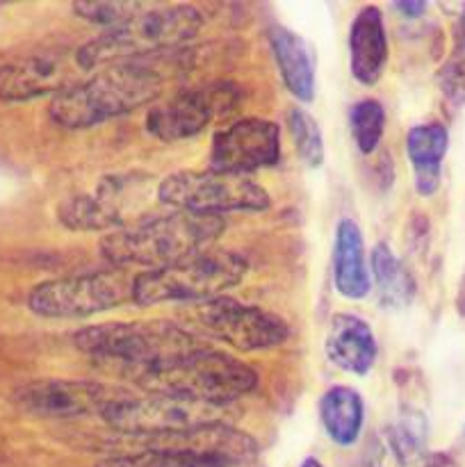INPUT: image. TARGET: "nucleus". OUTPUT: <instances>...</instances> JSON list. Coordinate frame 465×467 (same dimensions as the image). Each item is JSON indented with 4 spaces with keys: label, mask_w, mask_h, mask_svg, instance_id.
Listing matches in <instances>:
<instances>
[{
    "label": "nucleus",
    "mask_w": 465,
    "mask_h": 467,
    "mask_svg": "<svg viewBox=\"0 0 465 467\" xmlns=\"http://www.w3.org/2000/svg\"><path fill=\"white\" fill-rule=\"evenodd\" d=\"M194 67L190 48L112 64L50 100L48 117L67 130H85L162 99V89Z\"/></svg>",
    "instance_id": "obj_1"
},
{
    "label": "nucleus",
    "mask_w": 465,
    "mask_h": 467,
    "mask_svg": "<svg viewBox=\"0 0 465 467\" xmlns=\"http://www.w3.org/2000/svg\"><path fill=\"white\" fill-rule=\"evenodd\" d=\"M223 231V217L171 210L108 233L100 237L98 251L109 267L153 272L208 251Z\"/></svg>",
    "instance_id": "obj_2"
},
{
    "label": "nucleus",
    "mask_w": 465,
    "mask_h": 467,
    "mask_svg": "<svg viewBox=\"0 0 465 467\" xmlns=\"http://www.w3.org/2000/svg\"><path fill=\"white\" fill-rule=\"evenodd\" d=\"M73 345L108 374L128 381L132 374L191 354L208 342L191 336L178 322L137 319L87 327L73 336Z\"/></svg>",
    "instance_id": "obj_3"
},
{
    "label": "nucleus",
    "mask_w": 465,
    "mask_h": 467,
    "mask_svg": "<svg viewBox=\"0 0 465 467\" xmlns=\"http://www.w3.org/2000/svg\"><path fill=\"white\" fill-rule=\"evenodd\" d=\"M258 372L251 365L208 345L128 379L141 395L190 397L222 406H235L258 388Z\"/></svg>",
    "instance_id": "obj_4"
},
{
    "label": "nucleus",
    "mask_w": 465,
    "mask_h": 467,
    "mask_svg": "<svg viewBox=\"0 0 465 467\" xmlns=\"http://www.w3.org/2000/svg\"><path fill=\"white\" fill-rule=\"evenodd\" d=\"M203 26V12L194 5L149 3L128 23L80 44V53L89 71L96 73L128 59L185 48V44L201 35Z\"/></svg>",
    "instance_id": "obj_5"
},
{
    "label": "nucleus",
    "mask_w": 465,
    "mask_h": 467,
    "mask_svg": "<svg viewBox=\"0 0 465 467\" xmlns=\"http://www.w3.org/2000/svg\"><path fill=\"white\" fill-rule=\"evenodd\" d=\"M246 272L249 263L237 251H201L169 267L137 274L132 304L144 308L162 304H201L240 285Z\"/></svg>",
    "instance_id": "obj_6"
},
{
    "label": "nucleus",
    "mask_w": 465,
    "mask_h": 467,
    "mask_svg": "<svg viewBox=\"0 0 465 467\" xmlns=\"http://www.w3.org/2000/svg\"><path fill=\"white\" fill-rule=\"evenodd\" d=\"M235 406L210 404L176 395H126L109 406L100 420L126 438L169 436L217 424H232L240 418Z\"/></svg>",
    "instance_id": "obj_7"
},
{
    "label": "nucleus",
    "mask_w": 465,
    "mask_h": 467,
    "mask_svg": "<svg viewBox=\"0 0 465 467\" xmlns=\"http://www.w3.org/2000/svg\"><path fill=\"white\" fill-rule=\"evenodd\" d=\"M181 322L191 336L222 342L237 351L274 349L290 337V327L278 315L231 296L185 306Z\"/></svg>",
    "instance_id": "obj_8"
},
{
    "label": "nucleus",
    "mask_w": 465,
    "mask_h": 467,
    "mask_svg": "<svg viewBox=\"0 0 465 467\" xmlns=\"http://www.w3.org/2000/svg\"><path fill=\"white\" fill-rule=\"evenodd\" d=\"M158 203L178 213L222 217L226 213H263L272 196L251 176L222 171H176L158 182Z\"/></svg>",
    "instance_id": "obj_9"
},
{
    "label": "nucleus",
    "mask_w": 465,
    "mask_h": 467,
    "mask_svg": "<svg viewBox=\"0 0 465 467\" xmlns=\"http://www.w3.org/2000/svg\"><path fill=\"white\" fill-rule=\"evenodd\" d=\"M137 274L128 269H98L39 283L27 295V308L46 319H82L108 313L132 301Z\"/></svg>",
    "instance_id": "obj_10"
},
{
    "label": "nucleus",
    "mask_w": 465,
    "mask_h": 467,
    "mask_svg": "<svg viewBox=\"0 0 465 467\" xmlns=\"http://www.w3.org/2000/svg\"><path fill=\"white\" fill-rule=\"evenodd\" d=\"M94 76L85 64L80 46H55L26 57L0 64V99L26 103L50 96V100Z\"/></svg>",
    "instance_id": "obj_11"
},
{
    "label": "nucleus",
    "mask_w": 465,
    "mask_h": 467,
    "mask_svg": "<svg viewBox=\"0 0 465 467\" xmlns=\"http://www.w3.org/2000/svg\"><path fill=\"white\" fill-rule=\"evenodd\" d=\"M242 91L232 82H208L191 89L173 91L150 105L146 130L160 141H182L203 132L214 119L240 105Z\"/></svg>",
    "instance_id": "obj_12"
},
{
    "label": "nucleus",
    "mask_w": 465,
    "mask_h": 467,
    "mask_svg": "<svg viewBox=\"0 0 465 467\" xmlns=\"http://www.w3.org/2000/svg\"><path fill=\"white\" fill-rule=\"evenodd\" d=\"M130 395L121 388L105 386L82 379H44L30 381L18 388L14 400L23 410L39 418H85V415H103L119 400Z\"/></svg>",
    "instance_id": "obj_13"
},
{
    "label": "nucleus",
    "mask_w": 465,
    "mask_h": 467,
    "mask_svg": "<svg viewBox=\"0 0 465 467\" xmlns=\"http://www.w3.org/2000/svg\"><path fill=\"white\" fill-rule=\"evenodd\" d=\"M281 160V130L267 119H237L214 132L208 162L212 171L249 176Z\"/></svg>",
    "instance_id": "obj_14"
},
{
    "label": "nucleus",
    "mask_w": 465,
    "mask_h": 467,
    "mask_svg": "<svg viewBox=\"0 0 465 467\" xmlns=\"http://www.w3.org/2000/svg\"><path fill=\"white\" fill-rule=\"evenodd\" d=\"M388 64V30L377 5H365L349 27V67L360 85H377Z\"/></svg>",
    "instance_id": "obj_15"
},
{
    "label": "nucleus",
    "mask_w": 465,
    "mask_h": 467,
    "mask_svg": "<svg viewBox=\"0 0 465 467\" xmlns=\"http://www.w3.org/2000/svg\"><path fill=\"white\" fill-rule=\"evenodd\" d=\"M57 219L68 231L103 233V235L130 226L126 203L105 181L94 194H76L62 201L57 208Z\"/></svg>",
    "instance_id": "obj_16"
},
{
    "label": "nucleus",
    "mask_w": 465,
    "mask_h": 467,
    "mask_svg": "<svg viewBox=\"0 0 465 467\" xmlns=\"http://www.w3.org/2000/svg\"><path fill=\"white\" fill-rule=\"evenodd\" d=\"M328 360L342 372L365 377L374 368L378 356L377 337L372 327L356 315L340 313L328 324V336L324 342Z\"/></svg>",
    "instance_id": "obj_17"
},
{
    "label": "nucleus",
    "mask_w": 465,
    "mask_h": 467,
    "mask_svg": "<svg viewBox=\"0 0 465 467\" xmlns=\"http://www.w3.org/2000/svg\"><path fill=\"white\" fill-rule=\"evenodd\" d=\"M333 285H336L337 295L349 301L365 299L369 290H372L363 231L349 217L340 219L336 226V240H333Z\"/></svg>",
    "instance_id": "obj_18"
},
{
    "label": "nucleus",
    "mask_w": 465,
    "mask_h": 467,
    "mask_svg": "<svg viewBox=\"0 0 465 467\" xmlns=\"http://www.w3.org/2000/svg\"><path fill=\"white\" fill-rule=\"evenodd\" d=\"M269 46L276 59L278 73L283 85L287 87L294 99L301 103H310L315 99V55L301 35L283 26H274L269 30Z\"/></svg>",
    "instance_id": "obj_19"
},
{
    "label": "nucleus",
    "mask_w": 465,
    "mask_h": 467,
    "mask_svg": "<svg viewBox=\"0 0 465 467\" xmlns=\"http://www.w3.org/2000/svg\"><path fill=\"white\" fill-rule=\"evenodd\" d=\"M450 146V132L442 123H419L406 135V155L415 173V190L422 196L436 194L440 187L442 158Z\"/></svg>",
    "instance_id": "obj_20"
},
{
    "label": "nucleus",
    "mask_w": 465,
    "mask_h": 467,
    "mask_svg": "<svg viewBox=\"0 0 465 467\" xmlns=\"http://www.w3.org/2000/svg\"><path fill=\"white\" fill-rule=\"evenodd\" d=\"M369 278L377 290V301L388 310H401L410 306L418 292L410 269L401 263L390 244L378 242L369 254Z\"/></svg>",
    "instance_id": "obj_21"
},
{
    "label": "nucleus",
    "mask_w": 465,
    "mask_h": 467,
    "mask_svg": "<svg viewBox=\"0 0 465 467\" xmlns=\"http://www.w3.org/2000/svg\"><path fill=\"white\" fill-rule=\"evenodd\" d=\"M319 420L336 445L351 447L358 442L365 422V401L349 386H333L319 400Z\"/></svg>",
    "instance_id": "obj_22"
},
{
    "label": "nucleus",
    "mask_w": 465,
    "mask_h": 467,
    "mask_svg": "<svg viewBox=\"0 0 465 467\" xmlns=\"http://www.w3.org/2000/svg\"><path fill=\"white\" fill-rule=\"evenodd\" d=\"M96 467H232L226 459L212 454H199L190 450L171 447H135L109 459H103Z\"/></svg>",
    "instance_id": "obj_23"
},
{
    "label": "nucleus",
    "mask_w": 465,
    "mask_h": 467,
    "mask_svg": "<svg viewBox=\"0 0 465 467\" xmlns=\"http://www.w3.org/2000/svg\"><path fill=\"white\" fill-rule=\"evenodd\" d=\"M429 422L422 410L401 409L386 429V445L399 465L419 463L427 456Z\"/></svg>",
    "instance_id": "obj_24"
},
{
    "label": "nucleus",
    "mask_w": 465,
    "mask_h": 467,
    "mask_svg": "<svg viewBox=\"0 0 465 467\" xmlns=\"http://www.w3.org/2000/svg\"><path fill=\"white\" fill-rule=\"evenodd\" d=\"M349 128L356 149L363 155L374 153L386 130V109L374 99L358 100L349 109Z\"/></svg>",
    "instance_id": "obj_25"
},
{
    "label": "nucleus",
    "mask_w": 465,
    "mask_h": 467,
    "mask_svg": "<svg viewBox=\"0 0 465 467\" xmlns=\"http://www.w3.org/2000/svg\"><path fill=\"white\" fill-rule=\"evenodd\" d=\"M287 130H290L292 144L299 153L301 162L308 164L310 169H317L324 164V137L319 130L317 121L308 109L290 108L287 112Z\"/></svg>",
    "instance_id": "obj_26"
},
{
    "label": "nucleus",
    "mask_w": 465,
    "mask_h": 467,
    "mask_svg": "<svg viewBox=\"0 0 465 467\" xmlns=\"http://www.w3.org/2000/svg\"><path fill=\"white\" fill-rule=\"evenodd\" d=\"M144 0H105V3H76L73 5V12L82 18V21L91 23V26L105 27V30H114V27L123 26V23L130 21L132 16L146 9Z\"/></svg>",
    "instance_id": "obj_27"
},
{
    "label": "nucleus",
    "mask_w": 465,
    "mask_h": 467,
    "mask_svg": "<svg viewBox=\"0 0 465 467\" xmlns=\"http://www.w3.org/2000/svg\"><path fill=\"white\" fill-rule=\"evenodd\" d=\"M438 85L447 100L454 105H465V55L456 53L442 64L438 71Z\"/></svg>",
    "instance_id": "obj_28"
},
{
    "label": "nucleus",
    "mask_w": 465,
    "mask_h": 467,
    "mask_svg": "<svg viewBox=\"0 0 465 467\" xmlns=\"http://www.w3.org/2000/svg\"><path fill=\"white\" fill-rule=\"evenodd\" d=\"M395 9L404 14L406 18H418L427 12V3H422V0H401V3H395Z\"/></svg>",
    "instance_id": "obj_29"
},
{
    "label": "nucleus",
    "mask_w": 465,
    "mask_h": 467,
    "mask_svg": "<svg viewBox=\"0 0 465 467\" xmlns=\"http://www.w3.org/2000/svg\"><path fill=\"white\" fill-rule=\"evenodd\" d=\"M419 465L422 467H459L450 454H440V451H438V454H427L422 461H419Z\"/></svg>",
    "instance_id": "obj_30"
},
{
    "label": "nucleus",
    "mask_w": 465,
    "mask_h": 467,
    "mask_svg": "<svg viewBox=\"0 0 465 467\" xmlns=\"http://www.w3.org/2000/svg\"><path fill=\"white\" fill-rule=\"evenodd\" d=\"M456 308H459V313L465 317V274H463V278H460V283H459V295H456Z\"/></svg>",
    "instance_id": "obj_31"
},
{
    "label": "nucleus",
    "mask_w": 465,
    "mask_h": 467,
    "mask_svg": "<svg viewBox=\"0 0 465 467\" xmlns=\"http://www.w3.org/2000/svg\"><path fill=\"white\" fill-rule=\"evenodd\" d=\"M356 467H383V463L381 459H378V454H367L358 461V465Z\"/></svg>",
    "instance_id": "obj_32"
},
{
    "label": "nucleus",
    "mask_w": 465,
    "mask_h": 467,
    "mask_svg": "<svg viewBox=\"0 0 465 467\" xmlns=\"http://www.w3.org/2000/svg\"><path fill=\"white\" fill-rule=\"evenodd\" d=\"M459 35H460V41H463L465 46V5L460 7V16H459Z\"/></svg>",
    "instance_id": "obj_33"
},
{
    "label": "nucleus",
    "mask_w": 465,
    "mask_h": 467,
    "mask_svg": "<svg viewBox=\"0 0 465 467\" xmlns=\"http://www.w3.org/2000/svg\"><path fill=\"white\" fill-rule=\"evenodd\" d=\"M299 467H324L322 463H319V461L317 459H305L304 461V463H301Z\"/></svg>",
    "instance_id": "obj_34"
}]
</instances>
